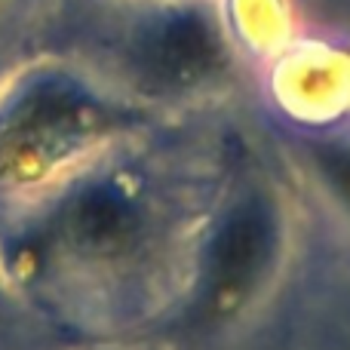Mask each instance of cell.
<instances>
[{"instance_id":"1","label":"cell","mask_w":350,"mask_h":350,"mask_svg":"<svg viewBox=\"0 0 350 350\" xmlns=\"http://www.w3.org/2000/svg\"><path fill=\"white\" fill-rule=\"evenodd\" d=\"M154 218L139 187L120 178L71 185L25 228L12 246L10 271L55 292H86L129 280L157 246Z\"/></svg>"},{"instance_id":"2","label":"cell","mask_w":350,"mask_h":350,"mask_svg":"<svg viewBox=\"0 0 350 350\" xmlns=\"http://www.w3.org/2000/svg\"><path fill=\"white\" fill-rule=\"evenodd\" d=\"M286 218L261 187L240 193L206 234L193 280V317L200 323L234 320L258 298L280 267Z\"/></svg>"},{"instance_id":"3","label":"cell","mask_w":350,"mask_h":350,"mask_svg":"<svg viewBox=\"0 0 350 350\" xmlns=\"http://www.w3.org/2000/svg\"><path fill=\"white\" fill-rule=\"evenodd\" d=\"M120 126L108 105L71 83H40L25 92L0 133V185H40L71 154Z\"/></svg>"},{"instance_id":"4","label":"cell","mask_w":350,"mask_h":350,"mask_svg":"<svg viewBox=\"0 0 350 350\" xmlns=\"http://www.w3.org/2000/svg\"><path fill=\"white\" fill-rule=\"evenodd\" d=\"M135 59L148 83L163 92L197 90L228 71L224 37L200 6H185L154 22L139 40Z\"/></svg>"},{"instance_id":"5","label":"cell","mask_w":350,"mask_h":350,"mask_svg":"<svg viewBox=\"0 0 350 350\" xmlns=\"http://www.w3.org/2000/svg\"><path fill=\"white\" fill-rule=\"evenodd\" d=\"M314 163L326 185L338 193V200L350 209V145L341 142H320L314 145Z\"/></svg>"}]
</instances>
